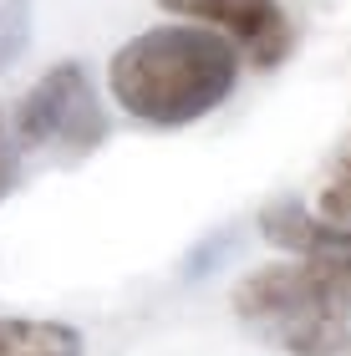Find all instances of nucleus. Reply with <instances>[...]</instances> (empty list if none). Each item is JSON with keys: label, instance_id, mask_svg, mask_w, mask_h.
Wrapping results in <instances>:
<instances>
[{"label": "nucleus", "instance_id": "6", "mask_svg": "<svg viewBox=\"0 0 351 356\" xmlns=\"http://www.w3.org/2000/svg\"><path fill=\"white\" fill-rule=\"evenodd\" d=\"M82 331L67 321L0 316V356H82Z\"/></svg>", "mask_w": 351, "mask_h": 356}, {"label": "nucleus", "instance_id": "9", "mask_svg": "<svg viewBox=\"0 0 351 356\" xmlns=\"http://www.w3.org/2000/svg\"><path fill=\"white\" fill-rule=\"evenodd\" d=\"M21 158L26 153H21V143H15V133H10V112L0 107V204L21 188V168H26Z\"/></svg>", "mask_w": 351, "mask_h": 356}, {"label": "nucleus", "instance_id": "3", "mask_svg": "<svg viewBox=\"0 0 351 356\" xmlns=\"http://www.w3.org/2000/svg\"><path fill=\"white\" fill-rule=\"evenodd\" d=\"M10 133L21 153H51L61 163L92 158L113 133L102 92L82 61H56L10 112Z\"/></svg>", "mask_w": 351, "mask_h": 356}, {"label": "nucleus", "instance_id": "5", "mask_svg": "<svg viewBox=\"0 0 351 356\" xmlns=\"http://www.w3.org/2000/svg\"><path fill=\"white\" fill-rule=\"evenodd\" d=\"M260 234L270 245H280L285 254H341L351 260V229L346 224H326L316 209H306L300 199H270L260 209Z\"/></svg>", "mask_w": 351, "mask_h": 356}, {"label": "nucleus", "instance_id": "4", "mask_svg": "<svg viewBox=\"0 0 351 356\" xmlns=\"http://www.w3.org/2000/svg\"><path fill=\"white\" fill-rule=\"evenodd\" d=\"M158 6L168 15H188L225 31L254 72H275L295 51V21L280 0H158Z\"/></svg>", "mask_w": 351, "mask_h": 356}, {"label": "nucleus", "instance_id": "2", "mask_svg": "<svg viewBox=\"0 0 351 356\" xmlns=\"http://www.w3.org/2000/svg\"><path fill=\"white\" fill-rule=\"evenodd\" d=\"M234 321L280 356H351V260L291 254L234 285Z\"/></svg>", "mask_w": 351, "mask_h": 356}, {"label": "nucleus", "instance_id": "8", "mask_svg": "<svg viewBox=\"0 0 351 356\" xmlns=\"http://www.w3.org/2000/svg\"><path fill=\"white\" fill-rule=\"evenodd\" d=\"M31 41V0H0V67H10Z\"/></svg>", "mask_w": 351, "mask_h": 356}, {"label": "nucleus", "instance_id": "7", "mask_svg": "<svg viewBox=\"0 0 351 356\" xmlns=\"http://www.w3.org/2000/svg\"><path fill=\"white\" fill-rule=\"evenodd\" d=\"M326 224H346L351 229V138L336 148L331 158V173H326V188H321V209H316Z\"/></svg>", "mask_w": 351, "mask_h": 356}, {"label": "nucleus", "instance_id": "1", "mask_svg": "<svg viewBox=\"0 0 351 356\" xmlns=\"http://www.w3.org/2000/svg\"><path fill=\"white\" fill-rule=\"evenodd\" d=\"M239 46L214 26H148L117 46L107 87L133 122L188 127L229 102Z\"/></svg>", "mask_w": 351, "mask_h": 356}]
</instances>
